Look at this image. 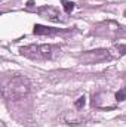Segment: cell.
Segmentation results:
<instances>
[{
	"label": "cell",
	"mask_w": 126,
	"mask_h": 127,
	"mask_svg": "<svg viewBox=\"0 0 126 127\" xmlns=\"http://www.w3.org/2000/svg\"><path fill=\"white\" fill-rule=\"evenodd\" d=\"M123 15H125V16H126V10H125V12H123Z\"/></svg>",
	"instance_id": "12"
},
{
	"label": "cell",
	"mask_w": 126,
	"mask_h": 127,
	"mask_svg": "<svg viewBox=\"0 0 126 127\" xmlns=\"http://www.w3.org/2000/svg\"><path fill=\"white\" fill-rule=\"evenodd\" d=\"M61 4H63L64 10H65V13H71V12L74 10V3H73V1H68V0H63V1H61Z\"/></svg>",
	"instance_id": "9"
},
{
	"label": "cell",
	"mask_w": 126,
	"mask_h": 127,
	"mask_svg": "<svg viewBox=\"0 0 126 127\" xmlns=\"http://www.w3.org/2000/svg\"><path fill=\"white\" fill-rule=\"evenodd\" d=\"M65 30L61 28H52V27H46V25H40V24H36L34 25V30L33 32L36 35H57V34H61Z\"/></svg>",
	"instance_id": "7"
},
{
	"label": "cell",
	"mask_w": 126,
	"mask_h": 127,
	"mask_svg": "<svg viewBox=\"0 0 126 127\" xmlns=\"http://www.w3.org/2000/svg\"><path fill=\"white\" fill-rule=\"evenodd\" d=\"M37 13L42 18H46V19H51V21H55V22L63 21L60 10L57 7H54V6H42V7L37 9Z\"/></svg>",
	"instance_id": "6"
},
{
	"label": "cell",
	"mask_w": 126,
	"mask_h": 127,
	"mask_svg": "<svg viewBox=\"0 0 126 127\" xmlns=\"http://www.w3.org/2000/svg\"><path fill=\"white\" fill-rule=\"evenodd\" d=\"M125 99H126V87L122 89V90H119V92L116 93V100H117V102H123Z\"/></svg>",
	"instance_id": "10"
},
{
	"label": "cell",
	"mask_w": 126,
	"mask_h": 127,
	"mask_svg": "<svg viewBox=\"0 0 126 127\" xmlns=\"http://www.w3.org/2000/svg\"><path fill=\"white\" fill-rule=\"evenodd\" d=\"M110 53H111V58H122L123 55H126V44L125 43L116 44V46L110 50Z\"/></svg>",
	"instance_id": "8"
},
{
	"label": "cell",
	"mask_w": 126,
	"mask_h": 127,
	"mask_svg": "<svg viewBox=\"0 0 126 127\" xmlns=\"http://www.w3.org/2000/svg\"><path fill=\"white\" fill-rule=\"evenodd\" d=\"M85 103H86V97H85V96H80V97L76 100V103H74V105H76V108H77V109H82V108L85 106Z\"/></svg>",
	"instance_id": "11"
},
{
	"label": "cell",
	"mask_w": 126,
	"mask_h": 127,
	"mask_svg": "<svg viewBox=\"0 0 126 127\" xmlns=\"http://www.w3.org/2000/svg\"><path fill=\"white\" fill-rule=\"evenodd\" d=\"M116 99H113V95L110 92H96L92 96V106L98 109H113L116 106Z\"/></svg>",
	"instance_id": "5"
},
{
	"label": "cell",
	"mask_w": 126,
	"mask_h": 127,
	"mask_svg": "<svg viewBox=\"0 0 126 127\" xmlns=\"http://www.w3.org/2000/svg\"><path fill=\"white\" fill-rule=\"evenodd\" d=\"M58 50L52 44H30L19 49V53L31 61H49L54 58V52Z\"/></svg>",
	"instance_id": "2"
},
{
	"label": "cell",
	"mask_w": 126,
	"mask_h": 127,
	"mask_svg": "<svg viewBox=\"0 0 126 127\" xmlns=\"http://www.w3.org/2000/svg\"><path fill=\"white\" fill-rule=\"evenodd\" d=\"M28 93H30V80L24 75H13L3 86V96L10 100L21 99Z\"/></svg>",
	"instance_id": "1"
},
{
	"label": "cell",
	"mask_w": 126,
	"mask_h": 127,
	"mask_svg": "<svg viewBox=\"0 0 126 127\" xmlns=\"http://www.w3.org/2000/svg\"><path fill=\"white\" fill-rule=\"evenodd\" d=\"M111 58V53L108 49H95V50H88L79 55V61L85 65H92V64L104 62Z\"/></svg>",
	"instance_id": "4"
},
{
	"label": "cell",
	"mask_w": 126,
	"mask_h": 127,
	"mask_svg": "<svg viewBox=\"0 0 126 127\" xmlns=\"http://www.w3.org/2000/svg\"><path fill=\"white\" fill-rule=\"evenodd\" d=\"M122 31H123V27H120L116 21H102L95 25L91 34L96 37H105V38L116 40L122 34Z\"/></svg>",
	"instance_id": "3"
}]
</instances>
